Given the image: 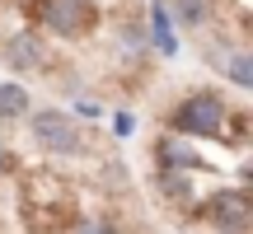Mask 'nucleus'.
<instances>
[{"mask_svg": "<svg viewBox=\"0 0 253 234\" xmlns=\"http://www.w3.org/2000/svg\"><path fill=\"white\" fill-rule=\"evenodd\" d=\"M28 131H33V141H38V145H47V150H75V145H80V131H75V122H71L66 113H56V108L33 113Z\"/></svg>", "mask_w": 253, "mask_h": 234, "instance_id": "obj_3", "label": "nucleus"}, {"mask_svg": "<svg viewBox=\"0 0 253 234\" xmlns=\"http://www.w3.org/2000/svg\"><path fill=\"white\" fill-rule=\"evenodd\" d=\"M5 61L19 66V71H38V66L47 61V52H42V42H38L33 33H14L5 42Z\"/></svg>", "mask_w": 253, "mask_h": 234, "instance_id": "obj_5", "label": "nucleus"}, {"mask_svg": "<svg viewBox=\"0 0 253 234\" xmlns=\"http://www.w3.org/2000/svg\"><path fill=\"white\" fill-rule=\"evenodd\" d=\"M207 220L220 234H244L253 225V206H249L244 192H216V197L207 201Z\"/></svg>", "mask_w": 253, "mask_h": 234, "instance_id": "obj_2", "label": "nucleus"}, {"mask_svg": "<svg viewBox=\"0 0 253 234\" xmlns=\"http://www.w3.org/2000/svg\"><path fill=\"white\" fill-rule=\"evenodd\" d=\"M173 122H178V131H188V136H216L220 122H225V103H220L216 94H192V99L178 108Z\"/></svg>", "mask_w": 253, "mask_h": 234, "instance_id": "obj_1", "label": "nucleus"}, {"mask_svg": "<svg viewBox=\"0 0 253 234\" xmlns=\"http://www.w3.org/2000/svg\"><path fill=\"white\" fill-rule=\"evenodd\" d=\"M28 113V94L19 89V84H0V117H24Z\"/></svg>", "mask_w": 253, "mask_h": 234, "instance_id": "obj_6", "label": "nucleus"}, {"mask_svg": "<svg viewBox=\"0 0 253 234\" xmlns=\"http://www.w3.org/2000/svg\"><path fill=\"white\" fill-rule=\"evenodd\" d=\"M230 80H235V84H244V89L253 84V66H249V56H244V52H239V56H230Z\"/></svg>", "mask_w": 253, "mask_h": 234, "instance_id": "obj_8", "label": "nucleus"}, {"mask_svg": "<svg viewBox=\"0 0 253 234\" xmlns=\"http://www.w3.org/2000/svg\"><path fill=\"white\" fill-rule=\"evenodd\" d=\"M47 24H52L56 33H84V28L94 24V9L84 5V0H52V5H47Z\"/></svg>", "mask_w": 253, "mask_h": 234, "instance_id": "obj_4", "label": "nucleus"}, {"mask_svg": "<svg viewBox=\"0 0 253 234\" xmlns=\"http://www.w3.org/2000/svg\"><path fill=\"white\" fill-rule=\"evenodd\" d=\"M0 169H14V159H9V150H0Z\"/></svg>", "mask_w": 253, "mask_h": 234, "instance_id": "obj_10", "label": "nucleus"}, {"mask_svg": "<svg viewBox=\"0 0 253 234\" xmlns=\"http://www.w3.org/2000/svg\"><path fill=\"white\" fill-rule=\"evenodd\" d=\"M75 234H118L108 225V220H99V216H89V220H80V225H75Z\"/></svg>", "mask_w": 253, "mask_h": 234, "instance_id": "obj_9", "label": "nucleus"}, {"mask_svg": "<svg viewBox=\"0 0 253 234\" xmlns=\"http://www.w3.org/2000/svg\"><path fill=\"white\" fill-rule=\"evenodd\" d=\"M173 14H178V24L197 28L202 19H207V0H178V5H173Z\"/></svg>", "mask_w": 253, "mask_h": 234, "instance_id": "obj_7", "label": "nucleus"}]
</instances>
